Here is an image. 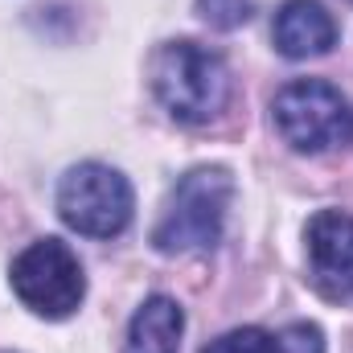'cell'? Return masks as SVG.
Returning a JSON list of instances; mask_svg holds the SVG:
<instances>
[{
    "instance_id": "obj_12",
    "label": "cell",
    "mask_w": 353,
    "mask_h": 353,
    "mask_svg": "<svg viewBox=\"0 0 353 353\" xmlns=\"http://www.w3.org/2000/svg\"><path fill=\"white\" fill-rule=\"evenodd\" d=\"M350 4H353V0H350Z\"/></svg>"
},
{
    "instance_id": "obj_9",
    "label": "cell",
    "mask_w": 353,
    "mask_h": 353,
    "mask_svg": "<svg viewBox=\"0 0 353 353\" xmlns=\"http://www.w3.org/2000/svg\"><path fill=\"white\" fill-rule=\"evenodd\" d=\"M201 353H283V345H279V333H267V329H230Z\"/></svg>"
},
{
    "instance_id": "obj_11",
    "label": "cell",
    "mask_w": 353,
    "mask_h": 353,
    "mask_svg": "<svg viewBox=\"0 0 353 353\" xmlns=\"http://www.w3.org/2000/svg\"><path fill=\"white\" fill-rule=\"evenodd\" d=\"M279 345H283V353H325V333L312 321H296V325L279 329Z\"/></svg>"
},
{
    "instance_id": "obj_6",
    "label": "cell",
    "mask_w": 353,
    "mask_h": 353,
    "mask_svg": "<svg viewBox=\"0 0 353 353\" xmlns=\"http://www.w3.org/2000/svg\"><path fill=\"white\" fill-rule=\"evenodd\" d=\"M308 275L329 300H353V214L321 210L308 230Z\"/></svg>"
},
{
    "instance_id": "obj_4",
    "label": "cell",
    "mask_w": 353,
    "mask_h": 353,
    "mask_svg": "<svg viewBox=\"0 0 353 353\" xmlns=\"http://www.w3.org/2000/svg\"><path fill=\"white\" fill-rule=\"evenodd\" d=\"M132 214H136V193L128 176L111 165L87 161L58 181V218L87 239L123 234Z\"/></svg>"
},
{
    "instance_id": "obj_3",
    "label": "cell",
    "mask_w": 353,
    "mask_h": 353,
    "mask_svg": "<svg viewBox=\"0 0 353 353\" xmlns=\"http://www.w3.org/2000/svg\"><path fill=\"white\" fill-rule=\"evenodd\" d=\"M271 119L296 152H333L353 140V107L333 83L296 79L271 99Z\"/></svg>"
},
{
    "instance_id": "obj_8",
    "label": "cell",
    "mask_w": 353,
    "mask_h": 353,
    "mask_svg": "<svg viewBox=\"0 0 353 353\" xmlns=\"http://www.w3.org/2000/svg\"><path fill=\"white\" fill-rule=\"evenodd\" d=\"M181 333H185V312L181 304L169 296H148L132 325H128V341L123 353H176L181 345Z\"/></svg>"
},
{
    "instance_id": "obj_7",
    "label": "cell",
    "mask_w": 353,
    "mask_h": 353,
    "mask_svg": "<svg viewBox=\"0 0 353 353\" xmlns=\"http://www.w3.org/2000/svg\"><path fill=\"white\" fill-rule=\"evenodd\" d=\"M271 37L283 58L304 62V58H321L337 46V21L321 0H288L275 12Z\"/></svg>"
},
{
    "instance_id": "obj_5",
    "label": "cell",
    "mask_w": 353,
    "mask_h": 353,
    "mask_svg": "<svg viewBox=\"0 0 353 353\" xmlns=\"http://www.w3.org/2000/svg\"><path fill=\"white\" fill-rule=\"evenodd\" d=\"M12 292L21 304L46 321H66L83 296H87V275L79 255L62 239H37L12 259Z\"/></svg>"
},
{
    "instance_id": "obj_2",
    "label": "cell",
    "mask_w": 353,
    "mask_h": 353,
    "mask_svg": "<svg viewBox=\"0 0 353 353\" xmlns=\"http://www.w3.org/2000/svg\"><path fill=\"white\" fill-rule=\"evenodd\" d=\"M234 201V176L222 165L193 169L176 181L173 197L152 230V243L161 255H193L214 251L226 230V214Z\"/></svg>"
},
{
    "instance_id": "obj_1",
    "label": "cell",
    "mask_w": 353,
    "mask_h": 353,
    "mask_svg": "<svg viewBox=\"0 0 353 353\" xmlns=\"http://www.w3.org/2000/svg\"><path fill=\"white\" fill-rule=\"evenodd\" d=\"M152 94L176 123H210L230 103V70L222 54L197 41H169L148 66Z\"/></svg>"
},
{
    "instance_id": "obj_10",
    "label": "cell",
    "mask_w": 353,
    "mask_h": 353,
    "mask_svg": "<svg viewBox=\"0 0 353 353\" xmlns=\"http://www.w3.org/2000/svg\"><path fill=\"white\" fill-rule=\"evenodd\" d=\"M251 12H255L251 0H197V17L214 29H239L251 21Z\"/></svg>"
}]
</instances>
